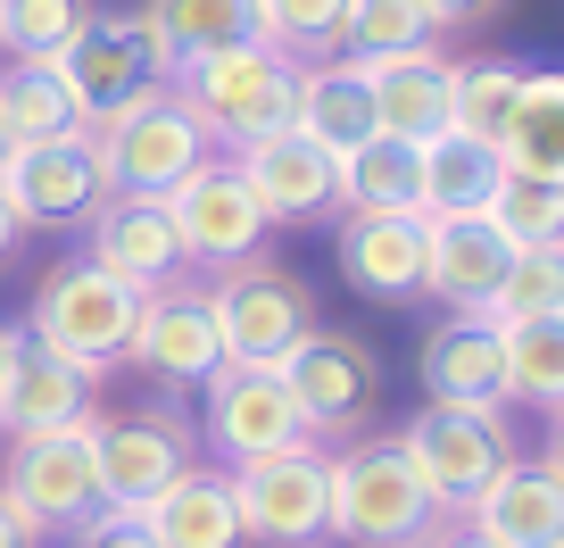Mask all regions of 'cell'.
<instances>
[{
    "instance_id": "6da1fadb",
    "label": "cell",
    "mask_w": 564,
    "mask_h": 548,
    "mask_svg": "<svg viewBox=\"0 0 564 548\" xmlns=\"http://www.w3.org/2000/svg\"><path fill=\"white\" fill-rule=\"evenodd\" d=\"M84 133H91V150H100V175H108V192H117V200H166L192 166L216 159V133L199 125V108L183 100L175 84L141 92L133 108L84 125Z\"/></svg>"
},
{
    "instance_id": "7a4b0ae2",
    "label": "cell",
    "mask_w": 564,
    "mask_h": 548,
    "mask_svg": "<svg viewBox=\"0 0 564 548\" xmlns=\"http://www.w3.org/2000/svg\"><path fill=\"white\" fill-rule=\"evenodd\" d=\"M441 498L423 491L399 441H357L333 458V540L349 548H432L441 540Z\"/></svg>"
},
{
    "instance_id": "3957f363",
    "label": "cell",
    "mask_w": 564,
    "mask_h": 548,
    "mask_svg": "<svg viewBox=\"0 0 564 548\" xmlns=\"http://www.w3.org/2000/svg\"><path fill=\"white\" fill-rule=\"evenodd\" d=\"M133 316H141L133 283H117L100 258H67L51 283L34 291V308H25V341H42L51 357H67V366H84L91 383H100L108 366H124Z\"/></svg>"
},
{
    "instance_id": "277c9868",
    "label": "cell",
    "mask_w": 564,
    "mask_h": 548,
    "mask_svg": "<svg viewBox=\"0 0 564 548\" xmlns=\"http://www.w3.org/2000/svg\"><path fill=\"white\" fill-rule=\"evenodd\" d=\"M175 92L199 108L216 142H258L274 125H291V92H300V67L274 51V42H225V51H199L175 67Z\"/></svg>"
},
{
    "instance_id": "5b68a950",
    "label": "cell",
    "mask_w": 564,
    "mask_h": 548,
    "mask_svg": "<svg viewBox=\"0 0 564 548\" xmlns=\"http://www.w3.org/2000/svg\"><path fill=\"white\" fill-rule=\"evenodd\" d=\"M0 507L18 515L34 540H51V531H75V540H84L108 515L100 465H91V425L9 441V458H0Z\"/></svg>"
},
{
    "instance_id": "8992f818",
    "label": "cell",
    "mask_w": 564,
    "mask_h": 548,
    "mask_svg": "<svg viewBox=\"0 0 564 548\" xmlns=\"http://www.w3.org/2000/svg\"><path fill=\"white\" fill-rule=\"evenodd\" d=\"M208 316H216V341H225V366H282V357L316 333V300H307V283H300V275H282V266H265V258L216 266Z\"/></svg>"
},
{
    "instance_id": "52a82bcc",
    "label": "cell",
    "mask_w": 564,
    "mask_h": 548,
    "mask_svg": "<svg viewBox=\"0 0 564 548\" xmlns=\"http://www.w3.org/2000/svg\"><path fill=\"white\" fill-rule=\"evenodd\" d=\"M91 465H100L108 515H141L159 491H175L199 465V432L175 407H124V416H91Z\"/></svg>"
},
{
    "instance_id": "ba28073f",
    "label": "cell",
    "mask_w": 564,
    "mask_h": 548,
    "mask_svg": "<svg viewBox=\"0 0 564 548\" xmlns=\"http://www.w3.org/2000/svg\"><path fill=\"white\" fill-rule=\"evenodd\" d=\"M399 449H406V465L423 474V491L441 498V515H465L514 465V441H507L498 416H474V407H432V399L406 416Z\"/></svg>"
},
{
    "instance_id": "9c48e42d",
    "label": "cell",
    "mask_w": 564,
    "mask_h": 548,
    "mask_svg": "<svg viewBox=\"0 0 564 548\" xmlns=\"http://www.w3.org/2000/svg\"><path fill=\"white\" fill-rule=\"evenodd\" d=\"M232 498H241L249 540L265 548H316L333 531V458L316 441L274 449V458H249L232 474Z\"/></svg>"
},
{
    "instance_id": "30bf717a",
    "label": "cell",
    "mask_w": 564,
    "mask_h": 548,
    "mask_svg": "<svg viewBox=\"0 0 564 548\" xmlns=\"http://www.w3.org/2000/svg\"><path fill=\"white\" fill-rule=\"evenodd\" d=\"M51 67H58V84L75 92L84 125H100V117H117V108H133L141 92L175 84V75L159 67V51H150V34H141V18H100V9L75 25V42L51 58Z\"/></svg>"
},
{
    "instance_id": "8fae6325",
    "label": "cell",
    "mask_w": 564,
    "mask_h": 548,
    "mask_svg": "<svg viewBox=\"0 0 564 548\" xmlns=\"http://www.w3.org/2000/svg\"><path fill=\"white\" fill-rule=\"evenodd\" d=\"M0 200L18 208L25 233L42 225H91L108 200V175H100V150H91V133H67V142H18L9 150V166H0Z\"/></svg>"
},
{
    "instance_id": "7c38bea8",
    "label": "cell",
    "mask_w": 564,
    "mask_h": 548,
    "mask_svg": "<svg viewBox=\"0 0 564 548\" xmlns=\"http://www.w3.org/2000/svg\"><path fill=\"white\" fill-rule=\"evenodd\" d=\"M199 399H208V449H216V458H232V465L316 441L307 416H300V399L282 390L274 366H216L208 383H199Z\"/></svg>"
},
{
    "instance_id": "4fadbf2b",
    "label": "cell",
    "mask_w": 564,
    "mask_h": 548,
    "mask_svg": "<svg viewBox=\"0 0 564 548\" xmlns=\"http://www.w3.org/2000/svg\"><path fill=\"white\" fill-rule=\"evenodd\" d=\"M166 216H175V233H183V258L192 266H241V258H258L265 249V208H258V192L241 183V166L232 159H208V166H192V175L166 192Z\"/></svg>"
},
{
    "instance_id": "5bb4252c",
    "label": "cell",
    "mask_w": 564,
    "mask_h": 548,
    "mask_svg": "<svg viewBox=\"0 0 564 548\" xmlns=\"http://www.w3.org/2000/svg\"><path fill=\"white\" fill-rule=\"evenodd\" d=\"M241 183L258 192L265 225H316V216H340V159L324 142H307L300 125H274L258 142L232 150Z\"/></svg>"
},
{
    "instance_id": "9a60e30c",
    "label": "cell",
    "mask_w": 564,
    "mask_h": 548,
    "mask_svg": "<svg viewBox=\"0 0 564 548\" xmlns=\"http://www.w3.org/2000/svg\"><path fill=\"white\" fill-rule=\"evenodd\" d=\"M124 366H141L150 383H166V390H199V383H208V374L225 366V341H216L208 291H199V283L141 291V316H133V341H124Z\"/></svg>"
},
{
    "instance_id": "2e32d148",
    "label": "cell",
    "mask_w": 564,
    "mask_h": 548,
    "mask_svg": "<svg viewBox=\"0 0 564 548\" xmlns=\"http://www.w3.org/2000/svg\"><path fill=\"white\" fill-rule=\"evenodd\" d=\"M282 390L300 399V416H307V432H349V425H366V407L382 399V357L366 350V341H349V333H307L300 350L282 357Z\"/></svg>"
},
{
    "instance_id": "e0dca14e",
    "label": "cell",
    "mask_w": 564,
    "mask_h": 548,
    "mask_svg": "<svg viewBox=\"0 0 564 548\" xmlns=\"http://www.w3.org/2000/svg\"><path fill=\"white\" fill-rule=\"evenodd\" d=\"M415 383L432 407H474V416H498L507 407V341H498L490 316H448L423 333L415 350Z\"/></svg>"
},
{
    "instance_id": "ac0fdd59",
    "label": "cell",
    "mask_w": 564,
    "mask_h": 548,
    "mask_svg": "<svg viewBox=\"0 0 564 548\" xmlns=\"http://www.w3.org/2000/svg\"><path fill=\"white\" fill-rule=\"evenodd\" d=\"M514 241L490 216H423V291L448 308V316H481L490 291L507 283Z\"/></svg>"
},
{
    "instance_id": "d6986e66",
    "label": "cell",
    "mask_w": 564,
    "mask_h": 548,
    "mask_svg": "<svg viewBox=\"0 0 564 548\" xmlns=\"http://www.w3.org/2000/svg\"><path fill=\"white\" fill-rule=\"evenodd\" d=\"M100 416V399H91V374L67 366V357H51L42 341H9V366H0V432L9 441H25V432H75Z\"/></svg>"
},
{
    "instance_id": "ffe728a7",
    "label": "cell",
    "mask_w": 564,
    "mask_h": 548,
    "mask_svg": "<svg viewBox=\"0 0 564 548\" xmlns=\"http://www.w3.org/2000/svg\"><path fill=\"white\" fill-rule=\"evenodd\" d=\"M91 258H100L117 283H133V291H166V283L192 275L166 200H117V192H108L100 216H91Z\"/></svg>"
},
{
    "instance_id": "44dd1931",
    "label": "cell",
    "mask_w": 564,
    "mask_h": 548,
    "mask_svg": "<svg viewBox=\"0 0 564 548\" xmlns=\"http://www.w3.org/2000/svg\"><path fill=\"white\" fill-rule=\"evenodd\" d=\"M340 275L366 300H423V216H357L340 208Z\"/></svg>"
},
{
    "instance_id": "7402d4cb",
    "label": "cell",
    "mask_w": 564,
    "mask_h": 548,
    "mask_svg": "<svg viewBox=\"0 0 564 548\" xmlns=\"http://www.w3.org/2000/svg\"><path fill=\"white\" fill-rule=\"evenodd\" d=\"M291 125H300L307 142H324L333 159H349L357 142L382 133V117H373V75L357 67V58H316V67H300Z\"/></svg>"
},
{
    "instance_id": "603a6c76",
    "label": "cell",
    "mask_w": 564,
    "mask_h": 548,
    "mask_svg": "<svg viewBox=\"0 0 564 548\" xmlns=\"http://www.w3.org/2000/svg\"><path fill=\"white\" fill-rule=\"evenodd\" d=\"M465 524H474L490 548H564V482L547 474V465L514 458L507 474L465 507Z\"/></svg>"
},
{
    "instance_id": "cb8c5ba5",
    "label": "cell",
    "mask_w": 564,
    "mask_h": 548,
    "mask_svg": "<svg viewBox=\"0 0 564 548\" xmlns=\"http://www.w3.org/2000/svg\"><path fill=\"white\" fill-rule=\"evenodd\" d=\"M366 75H373V117H382V133H399V142H432V133H448L457 58H441V42L399 51V58H373Z\"/></svg>"
},
{
    "instance_id": "d4e9b609",
    "label": "cell",
    "mask_w": 564,
    "mask_h": 548,
    "mask_svg": "<svg viewBox=\"0 0 564 548\" xmlns=\"http://www.w3.org/2000/svg\"><path fill=\"white\" fill-rule=\"evenodd\" d=\"M141 531H150V548H241L249 540L232 474H216V465H192L175 491L150 498V507H141Z\"/></svg>"
},
{
    "instance_id": "484cf974",
    "label": "cell",
    "mask_w": 564,
    "mask_h": 548,
    "mask_svg": "<svg viewBox=\"0 0 564 548\" xmlns=\"http://www.w3.org/2000/svg\"><path fill=\"white\" fill-rule=\"evenodd\" d=\"M159 67L175 75L183 58L199 51H225V42H258V0H141L133 9Z\"/></svg>"
},
{
    "instance_id": "4316f807",
    "label": "cell",
    "mask_w": 564,
    "mask_h": 548,
    "mask_svg": "<svg viewBox=\"0 0 564 548\" xmlns=\"http://www.w3.org/2000/svg\"><path fill=\"white\" fill-rule=\"evenodd\" d=\"M498 183H507V159L481 133H432L423 142V216H490Z\"/></svg>"
},
{
    "instance_id": "83f0119b",
    "label": "cell",
    "mask_w": 564,
    "mask_h": 548,
    "mask_svg": "<svg viewBox=\"0 0 564 548\" xmlns=\"http://www.w3.org/2000/svg\"><path fill=\"white\" fill-rule=\"evenodd\" d=\"M340 208L357 216H423V142L373 133L340 159Z\"/></svg>"
},
{
    "instance_id": "f1b7e54d",
    "label": "cell",
    "mask_w": 564,
    "mask_h": 548,
    "mask_svg": "<svg viewBox=\"0 0 564 548\" xmlns=\"http://www.w3.org/2000/svg\"><path fill=\"white\" fill-rule=\"evenodd\" d=\"M498 159H507V175L564 192V75H523V100L498 133Z\"/></svg>"
},
{
    "instance_id": "f546056e",
    "label": "cell",
    "mask_w": 564,
    "mask_h": 548,
    "mask_svg": "<svg viewBox=\"0 0 564 548\" xmlns=\"http://www.w3.org/2000/svg\"><path fill=\"white\" fill-rule=\"evenodd\" d=\"M0 125H9V142H67V133H84V108L58 84L51 58H9L0 67Z\"/></svg>"
},
{
    "instance_id": "4dcf8cb0",
    "label": "cell",
    "mask_w": 564,
    "mask_h": 548,
    "mask_svg": "<svg viewBox=\"0 0 564 548\" xmlns=\"http://www.w3.org/2000/svg\"><path fill=\"white\" fill-rule=\"evenodd\" d=\"M507 341V399L523 407H564V316H523V324H498Z\"/></svg>"
},
{
    "instance_id": "1f68e13d",
    "label": "cell",
    "mask_w": 564,
    "mask_h": 548,
    "mask_svg": "<svg viewBox=\"0 0 564 548\" xmlns=\"http://www.w3.org/2000/svg\"><path fill=\"white\" fill-rule=\"evenodd\" d=\"M423 42H441V25L423 18L415 0H349V18H340V58H357V67L423 51Z\"/></svg>"
},
{
    "instance_id": "d6a6232c",
    "label": "cell",
    "mask_w": 564,
    "mask_h": 548,
    "mask_svg": "<svg viewBox=\"0 0 564 548\" xmlns=\"http://www.w3.org/2000/svg\"><path fill=\"white\" fill-rule=\"evenodd\" d=\"M523 75L514 58H465L457 67V92H448V125L457 133H481V142H498L514 117V100H523Z\"/></svg>"
},
{
    "instance_id": "836d02e7",
    "label": "cell",
    "mask_w": 564,
    "mask_h": 548,
    "mask_svg": "<svg viewBox=\"0 0 564 548\" xmlns=\"http://www.w3.org/2000/svg\"><path fill=\"white\" fill-rule=\"evenodd\" d=\"M340 18L349 0H258V42H274L291 67L340 58Z\"/></svg>"
},
{
    "instance_id": "e575fe53",
    "label": "cell",
    "mask_w": 564,
    "mask_h": 548,
    "mask_svg": "<svg viewBox=\"0 0 564 548\" xmlns=\"http://www.w3.org/2000/svg\"><path fill=\"white\" fill-rule=\"evenodd\" d=\"M490 324H523V316H564V241H540V249H514L507 283L490 291L481 308Z\"/></svg>"
},
{
    "instance_id": "d590c367",
    "label": "cell",
    "mask_w": 564,
    "mask_h": 548,
    "mask_svg": "<svg viewBox=\"0 0 564 548\" xmlns=\"http://www.w3.org/2000/svg\"><path fill=\"white\" fill-rule=\"evenodd\" d=\"M91 0H0V58H58Z\"/></svg>"
},
{
    "instance_id": "8d00e7d4",
    "label": "cell",
    "mask_w": 564,
    "mask_h": 548,
    "mask_svg": "<svg viewBox=\"0 0 564 548\" xmlns=\"http://www.w3.org/2000/svg\"><path fill=\"white\" fill-rule=\"evenodd\" d=\"M490 225L507 233L514 249H540V241H564V192L556 183H531V175H507L490 200Z\"/></svg>"
},
{
    "instance_id": "74e56055",
    "label": "cell",
    "mask_w": 564,
    "mask_h": 548,
    "mask_svg": "<svg viewBox=\"0 0 564 548\" xmlns=\"http://www.w3.org/2000/svg\"><path fill=\"white\" fill-rule=\"evenodd\" d=\"M84 548H150V531H141V515H100L84 531Z\"/></svg>"
},
{
    "instance_id": "f35d334b",
    "label": "cell",
    "mask_w": 564,
    "mask_h": 548,
    "mask_svg": "<svg viewBox=\"0 0 564 548\" xmlns=\"http://www.w3.org/2000/svg\"><path fill=\"white\" fill-rule=\"evenodd\" d=\"M415 9H423L432 25H465V18H481L490 0H415Z\"/></svg>"
},
{
    "instance_id": "ab89813d",
    "label": "cell",
    "mask_w": 564,
    "mask_h": 548,
    "mask_svg": "<svg viewBox=\"0 0 564 548\" xmlns=\"http://www.w3.org/2000/svg\"><path fill=\"white\" fill-rule=\"evenodd\" d=\"M540 465H547V474L564 482V407H556V416H547V458H540Z\"/></svg>"
},
{
    "instance_id": "60d3db41",
    "label": "cell",
    "mask_w": 564,
    "mask_h": 548,
    "mask_svg": "<svg viewBox=\"0 0 564 548\" xmlns=\"http://www.w3.org/2000/svg\"><path fill=\"white\" fill-rule=\"evenodd\" d=\"M25 241V225H18V208H9V200H0V266H9V249Z\"/></svg>"
},
{
    "instance_id": "b9f144b4",
    "label": "cell",
    "mask_w": 564,
    "mask_h": 548,
    "mask_svg": "<svg viewBox=\"0 0 564 548\" xmlns=\"http://www.w3.org/2000/svg\"><path fill=\"white\" fill-rule=\"evenodd\" d=\"M432 548H490V540H481L474 524H441V540H432Z\"/></svg>"
},
{
    "instance_id": "7bdbcfd3",
    "label": "cell",
    "mask_w": 564,
    "mask_h": 548,
    "mask_svg": "<svg viewBox=\"0 0 564 548\" xmlns=\"http://www.w3.org/2000/svg\"><path fill=\"white\" fill-rule=\"evenodd\" d=\"M0 548H34V531H25L18 515H9V507H0Z\"/></svg>"
},
{
    "instance_id": "ee69618b",
    "label": "cell",
    "mask_w": 564,
    "mask_h": 548,
    "mask_svg": "<svg viewBox=\"0 0 564 548\" xmlns=\"http://www.w3.org/2000/svg\"><path fill=\"white\" fill-rule=\"evenodd\" d=\"M9 150H18V142H9V125H0V166H9Z\"/></svg>"
},
{
    "instance_id": "f6af8a7d",
    "label": "cell",
    "mask_w": 564,
    "mask_h": 548,
    "mask_svg": "<svg viewBox=\"0 0 564 548\" xmlns=\"http://www.w3.org/2000/svg\"><path fill=\"white\" fill-rule=\"evenodd\" d=\"M9 341H18V333H9V324H0V366H9Z\"/></svg>"
}]
</instances>
